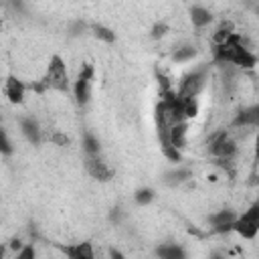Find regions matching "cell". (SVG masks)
<instances>
[{
  "label": "cell",
  "instance_id": "obj_17",
  "mask_svg": "<svg viewBox=\"0 0 259 259\" xmlns=\"http://www.w3.org/2000/svg\"><path fill=\"white\" fill-rule=\"evenodd\" d=\"M194 57H196V49H194V47H180V49L174 51L172 61H174V63H186V61H190V59H194Z\"/></svg>",
  "mask_w": 259,
  "mask_h": 259
},
{
  "label": "cell",
  "instance_id": "obj_25",
  "mask_svg": "<svg viewBox=\"0 0 259 259\" xmlns=\"http://www.w3.org/2000/svg\"><path fill=\"white\" fill-rule=\"evenodd\" d=\"M162 152H164V156H166L170 162H180V158H182L180 150H178V148H174L172 144H168V146H162Z\"/></svg>",
  "mask_w": 259,
  "mask_h": 259
},
{
  "label": "cell",
  "instance_id": "obj_2",
  "mask_svg": "<svg viewBox=\"0 0 259 259\" xmlns=\"http://www.w3.org/2000/svg\"><path fill=\"white\" fill-rule=\"evenodd\" d=\"M42 85L47 89H55L59 93L69 91V73H67L65 61L59 55L51 57V61L47 65V71H45V77H42Z\"/></svg>",
  "mask_w": 259,
  "mask_h": 259
},
{
  "label": "cell",
  "instance_id": "obj_1",
  "mask_svg": "<svg viewBox=\"0 0 259 259\" xmlns=\"http://www.w3.org/2000/svg\"><path fill=\"white\" fill-rule=\"evenodd\" d=\"M212 61L219 65H235L239 69H253L259 59L245 47L241 34L233 32L225 42L212 45Z\"/></svg>",
  "mask_w": 259,
  "mask_h": 259
},
{
  "label": "cell",
  "instance_id": "obj_9",
  "mask_svg": "<svg viewBox=\"0 0 259 259\" xmlns=\"http://www.w3.org/2000/svg\"><path fill=\"white\" fill-rule=\"evenodd\" d=\"M237 221V214L231 210V208H225V210H219L210 217V225L217 233H227V231H233V225Z\"/></svg>",
  "mask_w": 259,
  "mask_h": 259
},
{
  "label": "cell",
  "instance_id": "obj_6",
  "mask_svg": "<svg viewBox=\"0 0 259 259\" xmlns=\"http://www.w3.org/2000/svg\"><path fill=\"white\" fill-rule=\"evenodd\" d=\"M208 152L214 158H233L237 154V144L227 130H221L208 138Z\"/></svg>",
  "mask_w": 259,
  "mask_h": 259
},
{
  "label": "cell",
  "instance_id": "obj_18",
  "mask_svg": "<svg viewBox=\"0 0 259 259\" xmlns=\"http://www.w3.org/2000/svg\"><path fill=\"white\" fill-rule=\"evenodd\" d=\"M83 148H85V154H87V156H95V154H99V150H101L99 140H97L93 134H89V132L83 136Z\"/></svg>",
  "mask_w": 259,
  "mask_h": 259
},
{
  "label": "cell",
  "instance_id": "obj_5",
  "mask_svg": "<svg viewBox=\"0 0 259 259\" xmlns=\"http://www.w3.org/2000/svg\"><path fill=\"white\" fill-rule=\"evenodd\" d=\"M91 85H93V67L89 63H85L77 75V81L73 85V93H75V101L85 107L91 101Z\"/></svg>",
  "mask_w": 259,
  "mask_h": 259
},
{
  "label": "cell",
  "instance_id": "obj_21",
  "mask_svg": "<svg viewBox=\"0 0 259 259\" xmlns=\"http://www.w3.org/2000/svg\"><path fill=\"white\" fill-rule=\"evenodd\" d=\"M152 198H154V190H152V188H140V190L134 194V200H136V204H140V206L150 204Z\"/></svg>",
  "mask_w": 259,
  "mask_h": 259
},
{
  "label": "cell",
  "instance_id": "obj_22",
  "mask_svg": "<svg viewBox=\"0 0 259 259\" xmlns=\"http://www.w3.org/2000/svg\"><path fill=\"white\" fill-rule=\"evenodd\" d=\"M184 113H186V119H192V117L198 115V101H196V97L184 99Z\"/></svg>",
  "mask_w": 259,
  "mask_h": 259
},
{
  "label": "cell",
  "instance_id": "obj_4",
  "mask_svg": "<svg viewBox=\"0 0 259 259\" xmlns=\"http://www.w3.org/2000/svg\"><path fill=\"white\" fill-rule=\"evenodd\" d=\"M233 231L243 237V239H255L257 233H259V200L253 202L243 214L237 217L235 225H233Z\"/></svg>",
  "mask_w": 259,
  "mask_h": 259
},
{
  "label": "cell",
  "instance_id": "obj_19",
  "mask_svg": "<svg viewBox=\"0 0 259 259\" xmlns=\"http://www.w3.org/2000/svg\"><path fill=\"white\" fill-rule=\"evenodd\" d=\"M93 34L99 38V40H103V42H115V34H113V30H109L107 26H103V24H93Z\"/></svg>",
  "mask_w": 259,
  "mask_h": 259
},
{
  "label": "cell",
  "instance_id": "obj_13",
  "mask_svg": "<svg viewBox=\"0 0 259 259\" xmlns=\"http://www.w3.org/2000/svg\"><path fill=\"white\" fill-rule=\"evenodd\" d=\"M186 136H188V123H186V121H180V123H176V125L170 127L168 142H170L174 148L182 150V148L186 146Z\"/></svg>",
  "mask_w": 259,
  "mask_h": 259
},
{
  "label": "cell",
  "instance_id": "obj_29",
  "mask_svg": "<svg viewBox=\"0 0 259 259\" xmlns=\"http://www.w3.org/2000/svg\"><path fill=\"white\" fill-rule=\"evenodd\" d=\"M257 12H259V10H257Z\"/></svg>",
  "mask_w": 259,
  "mask_h": 259
},
{
  "label": "cell",
  "instance_id": "obj_7",
  "mask_svg": "<svg viewBox=\"0 0 259 259\" xmlns=\"http://www.w3.org/2000/svg\"><path fill=\"white\" fill-rule=\"evenodd\" d=\"M85 170H87V174H89L91 178H95V180H99V182H107V180L113 178L111 168L99 158V154L85 158Z\"/></svg>",
  "mask_w": 259,
  "mask_h": 259
},
{
  "label": "cell",
  "instance_id": "obj_23",
  "mask_svg": "<svg viewBox=\"0 0 259 259\" xmlns=\"http://www.w3.org/2000/svg\"><path fill=\"white\" fill-rule=\"evenodd\" d=\"M168 34V24L166 22H156L154 26H152V32H150V36L154 38V40H158V38H164Z\"/></svg>",
  "mask_w": 259,
  "mask_h": 259
},
{
  "label": "cell",
  "instance_id": "obj_27",
  "mask_svg": "<svg viewBox=\"0 0 259 259\" xmlns=\"http://www.w3.org/2000/svg\"><path fill=\"white\" fill-rule=\"evenodd\" d=\"M16 257H18V259H32V257H34V249L28 245V247H24L22 251H18Z\"/></svg>",
  "mask_w": 259,
  "mask_h": 259
},
{
  "label": "cell",
  "instance_id": "obj_15",
  "mask_svg": "<svg viewBox=\"0 0 259 259\" xmlns=\"http://www.w3.org/2000/svg\"><path fill=\"white\" fill-rule=\"evenodd\" d=\"M235 32V26H233V22H223L217 30H214V34H212V45H219V42H225L231 34Z\"/></svg>",
  "mask_w": 259,
  "mask_h": 259
},
{
  "label": "cell",
  "instance_id": "obj_26",
  "mask_svg": "<svg viewBox=\"0 0 259 259\" xmlns=\"http://www.w3.org/2000/svg\"><path fill=\"white\" fill-rule=\"evenodd\" d=\"M0 138H2V146H0V148H2V154H4V156H10V154H12V148H10V140H8V136H6L4 130L0 132Z\"/></svg>",
  "mask_w": 259,
  "mask_h": 259
},
{
  "label": "cell",
  "instance_id": "obj_10",
  "mask_svg": "<svg viewBox=\"0 0 259 259\" xmlns=\"http://www.w3.org/2000/svg\"><path fill=\"white\" fill-rule=\"evenodd\" d=\"M4 93H6L8 101L22 103L24 101V93H26V85L22 81H18L16 77H8L6 79V85H4Z\"/></svg>",
  "mask_w": 259,
  "mask_h": 259
},
{
  "label": "cell",
  "instance_id": "obj_16",
  "mask_svg": "<svg viewBox=\"0 0 259 259\" xmlns=\"http://www.w3.org/2000/svg\"><path fill=\"white\" fill-rule=\"evenodd\" d=\"M156 253L160 257H164V259H180V257H184V251L178 245H162V247H158Z\"/></svg>",
  "mask_w": 259,
  "mask_h": 259
},
{
  "label": "cell",
  "instance_id": "obj_12",
  "mask_svg": "<svg viewBox=\"0 0 259 259\" xmlns=\"http://www.w3.org/2000/svg\"><path fill=\"white\" fill-rule=\"evenodd\" d=\"M63 253L71 259H93V255H95L89 241L77 243V245H67V247H63Z\"/></svg>",
  "mask_w": 259,
  "mask_h": 259
},
{
  "label": "cell",
  "instance_id": "obj_28",
  "mask_svg": "<svg viewBox=\"0 0 259 259\" xmlns=\"http://www.w3.org/2000/svg\"><path fill=\"white\" fill-rule=\"evenodd\" d=\"M255 162L259 164V132H257V138H255Z\"/></svg>",
  "mask_w": 259,
  "mask_h": 259
},
{
  "label": "cell",
  "instance_id": "obj_11",
  "mask_svg": "<svg viewBox=\"0 0 259 259\" xmlns=\"http://www.w3.org/2000/svg\"><path fill=\"white\" fill-rule=\"evenodd\" d=\"M20 130H22L24 138H26L30 144H34V146L40 144L42 130H40V125H38L36 119H32V117H22V119H20Z\"/></svg>",
  "mask_w": 259,
  "mask_h": 259
},
{
  "label": "cell",
  "instance_id": "obj_24",
  "mask_svg": "<svg viewBox=\"0 0 259 259\" xmlns=\"http://www.w3.org/2000/svg\"><path fill=\"white\" fill-rule=\"evenodd\" d=\"M49 140H51L55 146H69V136L63 134V132H59V130L51 132V134H49Z\"/></svg>",
  "mask_w": 259,
  "mask_h": 259
},
{
  "label": "cell",
  "instance_id": "obj_20",
  "mask_svg": "<svg viewBox=\"0 0 259 259\" xmlns=\"http://www.w3.org/2000/svg\"><path fill=\"white\" fill-rule=\"evenodd\" d=\"M190 176H192V174H190V170H186V168H180V170H174V172L166 174V182H168V184H180V182L188 180Z\"/></svg>",
  "mask_w": 259,
  "mask_h": 259
},
{
  "label": "cell",
  "instance_id": "obj_14",
  "mask_svg": "<svg viewBox=\"0 0 259 259\" xmlns=\"http://www.w3.org/2000/svg\"><path fill=\"white\" fill-rule=\"evenodd\" d=\"M190 20H192V24L196 28H202V26H206V24L212 22V14L204 6H192L190 8Z\"/></svg>",
  "mask_w": 259,
  "mask_h": 259
},
{
  "label": "cell",
  "instance_id": "obj_8",
  "mask_svg": "<svg viewBox=\"0 0 259 259\" xmlns=\"http://www.w3.org/2000/svg\"><path fill=\"white\" fill-rule=\"evenodd\" d=\"M233 127H259V103L243 107L235 119H233Z\"/></svg>",
  "mask_w": 259,
  "mask_h": 259
},
{
  "label": "cell",
  "instance_id": "obj_3",
  "mask_svg": "<svg viewBox=\"0 0 259 259\" xmlns=\"http://www.w3.org/2000/svg\"><path fill=\"white\" fill-rule=\"evenodd\" d=\"M206 77H208V67H198L190 73H186L182 79H180V85H178V95L182 99H188V97H198L200 91L204 89L206 85Z\"/></svg>",
  "mask_w": 259,
  "mask_h": 259
}]
</instances>
